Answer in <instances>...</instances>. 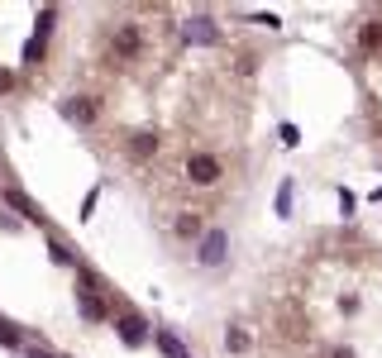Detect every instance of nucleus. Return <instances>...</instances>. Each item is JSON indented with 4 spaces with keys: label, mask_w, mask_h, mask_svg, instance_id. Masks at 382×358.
I'll list each match as a JSON object with an SVG mask.
<instances>
[{
    "label": "nucleus",
    "mask_w": 382,
    "mask_h": 358,
    "mask_svg": "<svg viewBox=\"0 0 382 358\" xmlns=\"http://www.w3.org/2000/svg\"><path fill=\"white\" fill-rule=\"evenodd\" d=\"M110 58L115 63H139L143 58V24H115L110 29Z\"/></svg>",
    "instance_id": "f257e3e1"
},
{
    "label": "nucleus",
    "mask_w": 382,
    "mask_h": 358,
    "mask_svg": "<svg viewBox=\"0 0 382 358\" xmlns=\"http://www.w3.org/2000/svg\"><path fill=\"white\" fill-rule=\"evenodd\" d=\"M229 258V234L224 230H206L201 234V244H196V263L201 267H220Z\"/></svg>",
    "instance_id": "f03ea898"
},
{
    "label": "nucleus",
    "mask_w": 382,
    "mask_h": 358,
    "mask_svg": "<svg viewBox=\"0 0 382 358\" xmlns=\"http://www.w3.org/2000/svg\"><path fill=\"white\" fill-rule=\"evenodd\" d=\"M110 320H115V334H120V339H125L129 349H139V344L148 339V334H153V325H148V320H143L139 311H115Z\"/></svg>",
    "instance_id": "7ed1b4c3"
},
{
    "label": "nucleus",
    "mask_w": 382,
    "mask_h": 358,
    "mask_svg": "<svg viewBox=\"0 0 382 358\" xmlns=\"http://www.w3.org/2000/svg\"><path fill=\"white\" fill-rule=\"evenodd\" d=\"M187 177L196 182V187H215L224 177V168H220V158H210V153H191L187 158Z\"/></svg>",
    "instance_id": "20e7f679"
},
{
    "label": "nucleus",
    "mask_w": 382,
    "mask_h": 358,
    "mask_svg": "<svg viewBox=\"0 0 382 358\" xmlns=\"http://www.w3.org/2000/svg\"><path fill=\"white\" fill-rule=\"evenodd\" d=\"M58 110H63L67 125H96V115H100V101H96V96H67Z\"/></svg>",
    "instance_id": "39448f33"
},
{
    "label": "nucleus",
    "mask_w": 382,
    "mask_h": 358,
    "mask_svg": "<svg viewBox=\"0 0 382 358\" xmlns=\"http://www.w3.org/2000/svg\"><path fill=\"white\" fill-rule=\"evenodd\" d=\"M77 311L81 320H91V325H100V320H110V306H105V296H100V287H77Z\"/></svg>",
    "instance_id": "423d86ee"
},
{
    "label": "nucleus",
    "mask_w": 382,
    "mask_h": 358,
    "mask_svg": "<svg viewBox=\"0 0 382 358\" xmlns=\"http://www.w3.org/2000/svg\"><path fill=\"white\" fill-rule=\"evenodd\" d=\"M182 39H187V44H220V24L210 15H191L187 24H182Z\"/></svg>",
    "instance_id": "0eeeda50"
},
{
    "label": "nucleus",
    "mask_w": 382,
    "mask_h": 358,
    "mask_svg": "<svg viewBox=\"0 0 382 358\" xmlns=\"http://www.w3.org/2000/svg\"><path fill=\"white\" fill-rule=\"evenodd\" d=\"M0 196H5V205H10V210H19V215L29 220V225H48V215H43V210H38V205H33V201H29V196H24L19 187H5Z\"/></svg>",
    "instance_id": "6e6552de"
},
{
    "label": "nucleus",
    "mask_w": 382,
    "mask_h": 358,
    "mask_svg": "<svg viewBox=\"0 0 382 358\" xmlns=\"http://www.w3.org/2000/svg\"><path fill=\"white\" fill-rule=\"evenodd\" d=\"M172 234H177V239H196V244H201V234H206V215H201V210H182L177 225H172Z\"/></svg>",
    "instance_id": "1a4fd4ad"
},
{
    "label": "nucleus",
    "mask_w": 382,
    "mask_h": 358,
    "mask_svg": "<svg viewBox=\"0 0 382 358\" xmlns=\"http://www.w3.org/2000/svg\"><path fill=\"white\" fill-rule=\"evenodd\" d=\"M158 153V134L153 129H139L134 139H129V158H153Z\"/></svg>",
    "instance_id": "9d476101"
},
{
    "label": "nucleus",
    "mask_w": 382,
    "mask_h": 358,
    "mask_svg": "<svg viewBox=\"0 0 382 358\" xmlns=\"http://www.w3.org/2000/svg\"><path fill=\"white\" fill-rule=\"evenodd\" d=\"M153 339H158V349H162V354H167V358H191V354H187V344L177 339L172 329H158V334H153Z\"/></svg>",
    "instance_id": "9b49d317"
},
{
    "label": "nucleus",
    "mask_w": 382,
    "mask_h": 358,
    "mask_svg": "<svg viewBox=\"0 0 382 358\" xmlns=\"http://www.w3.org/2000/svg\"><path fill=\"white\" fill-rule=\"evenodd\" d=\"M48 253H53V263H63V267H81V253H72L63 239H48Z\"/></svg>",
    "instance_id": "f8f14e48"
},
{
    "label": "nucleus",
    "mask_w": 382,
    "mask_h": 358,
    "mask_svg": "<svg viewBox=\"0 0 382 358\" xmlns=\"http://www.w3.org/2000/svg\"><path fill=\"white\" fill-rule=\"evenodd\" d=\"M358 44H363V53H378L382 48V19H368L363 34H358Z\"/></svg>",
    "instance_id": "ddd939ff"
},
{
    "label": "nucleus",
    "mask_w": 382,
    "mask_h": 358,
    "mask_svg": "<svg viewBox=\"0 0 382 358\" xmlns=\"http://www.w3.org/2000/svg\"><path fill=\"white\" fill-rule=\"evenodd\" d=\"M19 344H24V329H19L15 320L0 315V349H19Z\"/></svg>",
    "instance_id": "4468645a"
},
{
    "label": "nucleus",
    "mask_w": 382,
    "mask_h": 358,
    "mask_svg": "<svg viewBox=\"0 0 382 358\" xmlns=\"http://www.w3.org/2000/svg\"><path fill=\"white\" fill-rule=\"evenodd\" d=\"M53 24H58V10H53V5H43V10H38V29H33V39H43V44H48Z\"/></svg>",
    "instance_id": "2eb2a0df"
},
{
    "label": "nucleus",
    "mask_w": 382,
    "mask_h": 358,
    "mask_svg": "<svg viewBox=\"0 0 382 358\" xmlns=\"http://www.w3.org/2000/svg\"><path fill=\"white\" fill-rule=\"evenodd\" d=\"M249 329H229V334H224V349H229V354H249Z\"/></svg>",
    "instance_id": "dca6fc26"
},
{
    "label": "nucleus",
    "mask_w": 382,
    "mask_h": 358,
    "mask_svg": "<svg viewBox=\"0 0 382 358\" xmlns=\"http://www.w3.org/2000/svg\"><path fill=\"white\" fill-rule=\"evenodd\" d=\"M43 39H29V44H24V67H33V63H38V58H43Z\"/></svg>",
    "instance_id": "f3484780"
},
{
    "label": "nucleus",
    "mask_w": 382,
    "mask_h": 358,
    "mask_svg": "<svg viewBox=\"0 0 382 358\" xmlns=\"http://www.w3.org/2000/svg\"><path fill=\"white\" fill-rule=\"evenodd\" d=\"M277 215H291V182H282V191H277Z\"/></svg>",
    "instance_id": "a211bd4d"
},
{
    "label": "nucleus",
    "mask_w": 382,
    "mask_h": 358,
    "mask_svg": "<svg viewBox=\"0 0 382 358\" xmlns=\"http://www.w3.org/2000/svg\"><path fill=\"white\" fill-rule=\"evenodd\" d=\"M10 86H15V72H10V67H0V91H10Z\"/></svg>",
    "instance_id": "6ab92c4d"
},
{
    "label": "nucleus",
    "mask_w": 382,
    "mask_h": 358,
    "mask_svg": "<svg viewBox=\"0 0 382 358\" xmlns=\"http://www.w3.org/2000/svg\"><path fill=\"white\" fill-rule=\"evenodd\" d=\"M330 358H353V349H334V354Z\"/></svg>",
    "instance_id": "aec40b11"
},
{
    "label": "nucleus",
    "mask_w": 382,
    "mask_h": 358,
    "mask_svg": "<svg viewBox=\"0 0 382 358\" xmlns=\"http://www.w3.org/2000/svg\"><path fill=\"white\" fill-rule=\"evenodd\" d=\"M33 358H58V354H48V349H33Z\"/></svg>",
    "instance_id": "412c9836"
},
{
    "label": "nucleus",
    "mask_w": 382,
    "mask_h": 358,
    "mask_svg": "<svg viewBox=\"0 0 382 358\" xmlns=\"http://www.w3.org/2000/svg\"><path fill=\"white\" fill-rule=\"evenodd\" d=\"M0 191H5V187H0Z\"/></svg>",
    "instance_id": "4be33fe9"
}]
</instances>
